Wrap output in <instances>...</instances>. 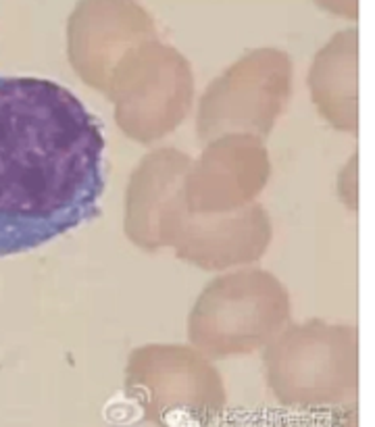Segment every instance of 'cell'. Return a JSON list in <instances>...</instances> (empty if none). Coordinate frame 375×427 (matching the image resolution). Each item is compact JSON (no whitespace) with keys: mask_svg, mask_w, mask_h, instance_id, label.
Returning <instances> with one entry per match:
<instances>
[{"mask_svg":"<svg viewBox=\"0 0 375 427\" xmlns=\"http://www.w3.org/2000/svg\"><path fill=\"white\" fill-rule=\"evenodd\" d=\"M104 134L65 85L0 78V256L29 253L98 213Z\"/></svg>","mask_w":375,"mask_h":427,"instance_id":"6da1fadb","label":"cell"},{"mask_svg":"<svg viewBox=\"0 0 375 427\" xmlns=\"http://www.w3.org/2000/svg\"><path fill=\"white\" fill-rule=\"evenodd\" d=\"M315 2L331 10V13L344 15V17H357V0H315Z\"/></svg>","mask_w":375,"mask_h":427,"instance_id":"7a4b0ae2","label":"cell"}]
</instances>
